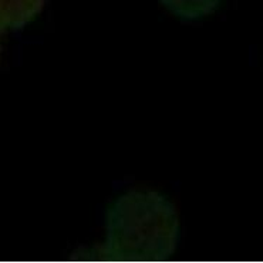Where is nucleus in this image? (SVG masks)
<instances>
[{
	"mask_svg": "<svg viewBox=\"0 0 263 263\" xmlns=\"http://www.w3.org/2000/svg\"><path fill=\"white\" fill-rule=\"evenodd\" d=\"M178 233L179 216L171 201L155 191H129L107 212L103 251L117 260H165L175 253Z\"/></svg>",
	"mask_w": 263,
	"mask_h": 263,
	"instance_id": "f257e3e1",
	"label": "nucleus"
},
{
	"mask_svg": "<svg viewBox=\"0 0 263 263\" xmlns=\"http://www.w3.org/2000/svg\"><path fill=\"white\" fill-rule=\"evenodd\" d=\"M47 0H0V30L20 29L43 10Z\"/></svg>",
	"mask_w": 263,
	"mask_h": 263,
	"instance_id": "f03ea898",
	"label": "nucleus"
},
{
	"mask_svg": "<svg viewBox=\"0 0 263 263\" xmlns=\"http://www.w3.org/2000/svg\"><path fill=\"white\" fill-rule=\"evenodd\" d=\"M161 3L182 18H196L209 13L218 0H161Z\"/></svg>",
	"mask_w": 263,
	"mask_h": 263,
	"instance_id": "7ed1b4c3",
	"label": "nucleus"
},
{
	"mask_svg": "<svg viewBox=\"0 0 263 263\" xmlns=\"http://www.w3.org/2000/svg\"><path fill=\"white\" fill-rule=\"evenodd\" d=\"M0 59H2V30H0Z\"/></svg>",
	"mask_w": 263,
	"mask_h": 263,
	"instance_id": "20e7f679",
	"label": "nucleus"
}]
</instances>
